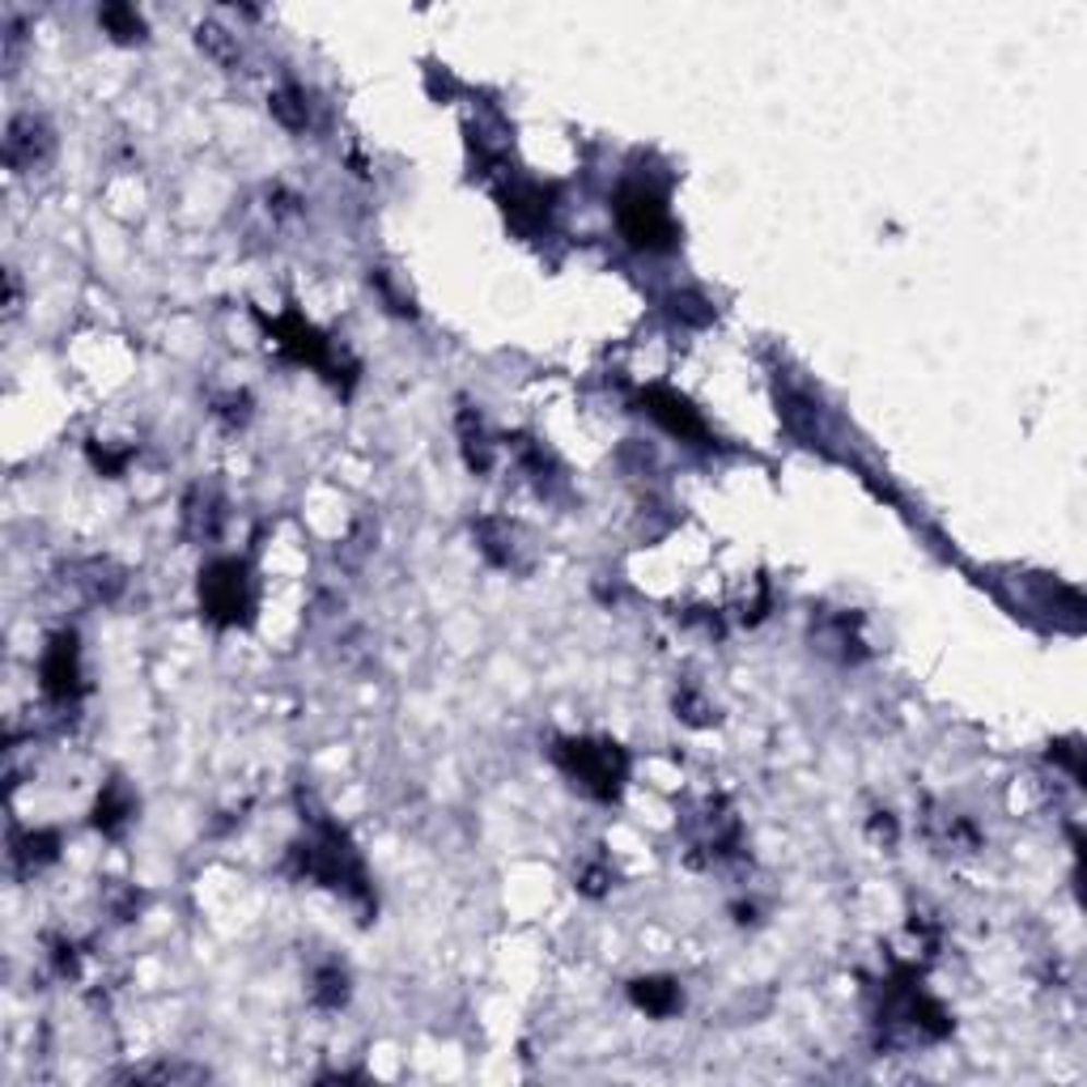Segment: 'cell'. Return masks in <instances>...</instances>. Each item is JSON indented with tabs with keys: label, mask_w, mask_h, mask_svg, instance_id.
Masks as SVG:
<instances>
[{
	"label": "cell",
	"mask_w": 1087,
	"mask_h": 1087,
	"mask_svg": "<svg viewBox=\"0 0 1087 1087\" xmlns=\"http://www.w3.org/2000/svg\"><path fill=\"white\" fill-rule=\"evenodd\" d=\"M557 765L583 786L595 799H617L624 781V756L617 743H590V739H561L557 743Z\"/></svg>",
	"instance_id": "obj_1"
},
{
	"label": "cell",
	"mask_w": 1087,
	"mask_h": 1087,
	"mask_svg": "<svg viewBox=\"0 0 1087 1087\" xmlns=\"http://www.w3.org/2000/svg\"><path fill=\"white\" fill-rule=\"evenodd\" d=\"M617 222H621V234L637 251H667L671 238H676L667 204L650 188H624L617 195Z\"/></svg>",
	"instance_id": "obj_2"
},
{
	"label": "cell",
	"mask_w": 1087,
	"mask_h": 1087,
	"mask_svg": "<svg viewBox=\"0 0 1087 1087\" xmlns=\"http://www.w3.org/2000/svg\"><path fill=\"white\" fill-rule=\"evenodd\" d=\"M200 604L208 612V621L238 624L251 608V583L247 570L238 561H213L200 578Z\"/></svg>",
	"instance_id": "obj_3"
},
{
	"label": "cell",
	"mask_w": 1087,
	"mask_h": 1087,
	"mask_svg": "<svg viewBox=\"0 0 1087 1087\" xmlns=\"http://www.w3.org/2000/svg\"><path fill=\"white\" fill-rule=\"evenodd\" d=\"M642 408H646L667 433H676V438H705V421L697 417V408H693L684 395H676V391L650 387L642 395Z\"/></svg>",
	"instance_id": "obj_4"
},
{
	"label": "cell",
	"mask_w": 1087,
	"mask_h": 1087,
	"mask_svg": "<svg viewBox=\"0 0 1087 1087\" xmlns=\"http://www.w3.org/2000/svg\"><path fill=\"white\" fill-rule=\"evenodd\" d=\"M81 667H77V637L73 633H60L47 655H43V689L51 693L56 701H69L77 693Z\"/></svg>",
	"instance_id": "obj_5"
},
{
	"label": "cell",
	"mask_w": 1087,
	"mask_h": 1087,
	"mask_svg": "<svg viewBox=\"0 0 1087 1087\" xmlns=\"http://www.w3.org/2000/svg\"><path fill=\"white\" fill-rule=\"evenodd\" d=\"M47 145H51V136H47L43 119L17 116L9 123V136H4V162H9L13 170H26V166H35V162L47 154Z\"/></svg>",
	"instance_id": "obj_6"
},
{
	"label": "cell",
	"mask_w": 1087,
	"mask_h": 1087,
	"mask_svg": "<svg viewBox=\"0 0 1087 1087\" xmlns=\"http://www.w3.org/2000/svg\"><path fill=\"white\" fill-rule=\"evenodd\" d=\"M502 200H505V217H510L518 230H536V226L548 222V213H552V204H548L552 195L544 192V188H536V183H518V188H510Z\"/></svg>",
	"instance_id": "obj_7"
},
{
	"label": "cell",
	"mask_w": 1087,
	"mask_h": 1087,
	"mask_svg": "<svg viewBox=\"0 0 1087 1087\" xmlns=\"http://www.w3.org/2000/svg\"><path fill=\"white\" fill-rule=\"evenodd\" d=\"M272 336H276V345L285 349V357H294V361H311V366H323V361H327V345L319 341V332H314L311 323H302V319L276 323Z\"/></svg>",
	"instance_id": "obj_8"
},
{
	"label": "cell",
	"mask_w": 1087,
	"mask_h": 1087,
	"mask_svg": "<svg viewBox=\"0 0 1087 1087\" xmlns=\"http://www.w3.org/2000/svg\"><path fill=\"white\" fill-rule=\"evenodd\" d=\"M633 1003L650 1015H671L680 1007V986L667 981V977H646V981H633Z\"/></svg>",
	"instance_id": "obj_9"
},
{
	"label": "cell",
	"mask_w": 1087,
	"mask_h": 1087,
	"mask_svg": "<svg viewBox=\"0 0 1087 1087\" xmlns=\"http://www.w3.org/2000/svg\"><path fill=\"white\" fill-rule=\"evenodd\" d=\"M128 820H132V799H128V790H123V786H107L103 799H98V808H94V824H98L103 833H119Z\"/></svg>",
	"instance_id": "obj_10"
},
{
	"label": "cell",
	"mask_w": 1087,
	"mask_h": 1087,
	"mask_svg": "<svg viewBox=\"0 0 1087 1087\" xmlns=\"http://www.w3.org/2000/svg\"><path fill=\"white\" fill-rule=\"evenodd\" d=\"M272 116L280 119L289 132H307V123H311L307 94H302V89H276V94H272Z\"/></svg>",
	"instance_id": "obj_11"
},
{
	"label": "cell",
	"mask_w": 1087,
	"mask_h": 1087,
	"mask_svg": "<svg viewBox=\"0 0 1087 1087\" xmlns=\"http://www.w3.org/2000/svg\"><path fill=\"white\" fill-rule=\"evenodd\" d=\"M459 438H464V459L471 471H489L493 464V455H489V438H485V429L480 421L471 417V413H459Z\"/></svg>",
	"instance_id": "obj_12"
},
{
	"label": "cell",
	"mask_w": 1087,
	"mask_h": 1087,
	"mask_svg": "<svg viewBox=\"0 0 1087 1087\" xmlns=\"http://www.w3.org/2000/svg\"><path fill=\"white\" fill-rule=\"evenodd\" d=\"M314 1003L319 1007H327V1011H336L345 999H349V977H345V969H336V965H323V969L314 972Z\"/></svg>",
	"instance_id": "obj_13"
},
{
	"label": "cell",
	"mask_w": 1087,
	"mask_h": 1087,
	"mask_svg": "<svg viewBox=\"0 0 1087 1087\" xmlns=\"http://www.w3.org/2000/svg\"><path fill=\"white\" fill-rule=\"evenodd\" d=\"M98 22L116 35L119 43H132L145 35V22H141V13L136 9H128V4H107L103 13H98Z\"/></svg>",
	"instance_id": "obj_14"
},
{
	"label": "cell",
	"mask_w": 1087,
	"mask_h": 1087,
	"mask_svg": "<svg viewBox=\"0 0 1087 1087\" xmlns=\"http://www.w3.org/2000/svg\"><path fill=\"white\" fill-rule=\"evenodd\" d=\"M13 858H17L22 867H43V862L56 858V837H51V833H31V837L22 841V850H13Z\"/></svg>",
	"instance_id": "obj_15"
},
{
	"label": "cell",
	"mask_w": 1087,
	"mask_h": 1087,
	"mask_svg": "<svg viewBox=\"0 0 1087 1087\" xmlns=\"http://www.w3.org/2000/svg\"><path fill=\"white\" fill-rule=\"evenodd\" d=\"M195 39H200V47H204L213 60H222V64H234V60H238L234 43L226 39V31H217V26H200V31H195Z\"/></svg>",
	"instance_id": "obj_16"
},
{
	"label": "cell",
	"mask_w": 1087,
	"mask_h": 1087,
	"mask_svg": "<svg viewBox=\"0 0 1087 1087\" xmlns=\"http://www.w3.org/2000/svg\"><path fill=\"white\" fill-rule=\"evenodd\" d=\"M671 314L684 319V323H693V327H701V323L714 319V311H709L701 298H693V294H676V298H671Z\"/></svg>",
	"instance_id": "obj_17"
}]
</instances>
